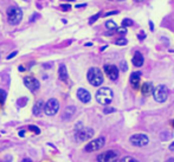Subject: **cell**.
<instances>
[{
  "label": "cell",
  "instance_id": "36",
  "mask_svg": "<svg viewBox=\"0 0 174 162\" xmlns=\"http://www.w3.org/2000/svg\"><path fill=\"white\" fill-rule=\"evenodd\" d=\"M171 124L173 126V128H174V120H173V121H171Z\"/></svg>",
  "mask_w": 174,
  "mask_h": 162
},
{
  "label": "cell",
  "instance_id": "13",
  "mask_svg": "<svg viewBox=\"0 0 174 162\" xmlns=\"http://www.w3.org/2000/svg\"><path fill=\"white\" fill-rule=\"evenodd\" d=\"M140 78H141V72L140 71L133 72L130 75V80L129 81H130V84H132L133 89H135V90L139 89V86H140Z\"/></svg>",
  "mask_w": 174,
  "mask_h": 162
},
{
  "label": "cell",
  "instance_id": "16",
  "mask_svg": "<svg viewBox=\"0 0 174 162\" xmlns=\"http://www.w3.org/2000/svg\"><path fill=\"white\" fill-rule=\"evenodd\" d=\"M43 110H44V102H43V101L36 102V104L33 105V115L39 116V115L42 114Z\"/></svg>",
  "mask_w": 174,
  "mask_h": 162
},
{
  "label": "cell",
  "instance_id": "28",
  "mask_svg": "<svg viewBox=\"0 0 174 162\" xmlns=\"http://www.w3.org/2000/svg\"><path fill=\"white\" fill-rule=\"evenodd\" d=\"M17 53H18V51H14L13 53H11V55H8V56H7V59H11V58H13V57H15V56H17Z\"/></svg>",
  "mask_w": 174,
  "mask_h": 162
},
{
  "label": "cell",
  "instance_id": "26",
  "mask_svg": "<svg viewBox=\"0 0 174 162\" xmlns=\"http://www.w3.org/2000/svg\"><path fill=\"white\" fill-rule=\"evenodd\" d=\"M114 111H115V108H105L103 110L104 114H109V112H114Z\"/></svg>",
  "mask_w": 174,
  "mask_h": 162
},
{
  "label": "cell",
  "instance_id": "37",
  "mask_svg": "<svg viewBox=\"0 0 174 162\" xmlns=\"http://www.w3.org/2000/svg\"><path fill=\"white\" fill-rule=\"evenodd\" d=\"M135 1H137V2H141V1H143V0H135Z\"/></svg>",
  "mask_w": 174,
  "mask_h": 162
},
{
  "label": "cell",
  "instance_id": "30",
  "mask_svg": "<svg viewBox=\"0 0 174 162\" xmlns=\"http://www.w3.org/2000/svg\"><path fill=\"white\" fill-rule=\"evenodd\" d=\"M38 17H39V14H37V13H34V15H33V17H32V18L30 19V21H31V23H32V21H34V20H36V19L38 18Z\"/></svg>",
  "mask_w": 174,
  "mask_h": 162
},
{
  "label": "cell",
  "instance_id": "10",
  "mask_svg": "<svg viewBox=\"0 0 174 162\" xmlns=\"http://www.w3.org/2000/svg\"><path fill=\"white\" fill-rule=\"evenodd\" d=\"M103 70L111 81H116L118 78V69L115 65H104Z\"/></svg>",
  "mask_w": 174,
  "mask_h": 162
},
{
  "label": "cell",
  "instance_id": "38",
  "mask_svg": "<svg viewBox=\"0 0 174 162\" xmlns=\"http://www.w3.org/2000/svg\"><path fill=\"white\" fill-rule=\"evenodd\" d=\"M118 1H123V0H118Z\"/></svg>",
  "mask_w": 174,
  "mask_h": 162
},
{
  "label": "cell",
  "instance_id": "20",
  "mask_svg": "<svg viewBox=\"0 0 174 162\" xmlns=\"http://www.w3.org/2000/svg\"><path fill=\"white\" fill-rule=\"evenodd\" d=\"M5 99H6V92L0 89V105H2L5 103Z\"/></svg>",
  "mask_w": 174,
  "mask_h": 162
},
{
  "label": "cell",
  "instance_id": "8",
  "mask_svg": "<svg viewBox=\"0 0 174 162\" xmlns=\"http://www.w3.org/2000/svg\"><path fill=\"white\" fill-rule=\"evenodd\" d=\"M105 143V139L104 137H97L95 140H92L91 142H89L86 147V152L91 153V152H96L98 149H101Z\"/></svg>",
  "mask_w": 174,
  "mask_h": 162
},
{
  "label": "cell",
  "instance_id": "2",
  "mask_svg": "<svg viewBox=\"0 0 174 162\" xmlns=\"http://www.w3.org/2000/svg\"><path fill=\"white\" fill-rule=\"evenodd\" d=\"M88 81L92 86H99L103 83V74L98 68H91L88 71Z\"/></svg>",
  "mask_w": 174,
  "mask_h": 162
},
{
  "label": "cell",
  "instance_id": "5",
  "mask_svg": "<svg viewBox=\"0 0 174 162\" xmlns=\"http://www.w3.org/2000/svg\"><path fill=\"white\" fill-rule=\"evenodd\" d=\"M58 109H59V102L56 99V98H50L45 105H44V112L48 115V116H53L58 112Z\"/></svg>",
  "mask_w": 174,
  "mask_h": 162
},
{
  "label": "cell",
  "instance_id": "19",
  "mask_svg": "<svg viewBox=\"0 0 174 162\" xmlns=\"http://www.w3.org/2000/svg\"><path fill=\"white\" fill-rule=\"evenodd\" d=\"M132 25H133V20H132V19L126 18V19H123V20H122V26L127 27V26H132Z\"/></svg>",
  "mask_w": 174,
  "mask_h": 162
},
{
  "label": "cell",
  "instance_id": "27",
  "mask_svg": "<svg viewBox=\"0 0 174 162\" xmlns=\"http://www.w3.org/2000/svg\"><path fill=\"white\" fill-rule=\"evenodd\" d=\"M121 161L123 162H127V161H132V162H137L136 159H133V158H124V159H122Z\"/></svg>",
  "mask_w": 174,
  "mask_h": 162
},
{
  "label": "cell",
  "instance_id": "4",
  "mask_svg": "<svg viewBox=\"0 0 174 162\" xmlns=\"http://www.w3.org/2000/svg\"><path fill=\"white\" fill-rule=\"evenodd\" d=\"M152 93L154 96V99L159 103H164L168 98V89L165 85H158L155 89H153Z\"/></svg>",
  "mask_w": 174,
  "mask_h": 162
},
{
  "label": "cell",
  "instance_id": "3",
  "mask_svg": "<svg viewBox=\"0 0 174 162\" xmlns=\"http://www.w3.org/2000/svg\"><path fill=\"white\" fill-rule=\"evenodd\" d=\"M23 19V12L19 7L17 6H11L8 9H7V20L10 24L12 25H17Z\"/></svg>",
  "mask_w": 174,
  "mask_h": 162
},
{
  "label": "cell",
  "instance_id": "17",
  "mask_svg": "<svg viewBox=\"0 0 174 162\" xmlns=\"http://www.w3.org/2000/svg\"><path fill=\"white\" fill-rule=\"evenodd\" d=\"M58 77H59L61 81H63V82L68 81V70H67L65 65H63V64L59 66V70H58Z\"/></svg>",
  "mask_w": 174,
  "mask_h": 162
},
{
  "label": "cell",
  "instance_id": "34",
  "mask_svg": "<svg viewBox=\"0 0 174 162\" xmlns=\"http://www.w3.org/2000/svg\"><path fill=\"white\" fill-rule=\"evenodd\" d=\"M137 37H139V36H137ZM139 38H140V39H143V38H145V34H143V32H142V34H141Z\"/></svg>",
  "mask_w": 174,
  "mask_h": 162
},
{
  "label": "cell",
  "instance_id": "11",
  "mask_svg": "<svg viewBox=\"0 0 174 162\" xmlns=\"http://www.w3.org/2000/svg\"><path fill=\"white\" fill-rule=\"evenodd\" d=\"M116 156H117V153L114 152V150H108L105 153H102L101 155L97 156V161L101 162H107V161H114L116 160Z\"/></svg>",
  "mask_w": 174,
  "mask_h": 162
},
{
  "label": "cell",
  "instance_id": "24",
  "mask_svg": "<svg viewBox=\"0 0 174 162\" xmlns=\"http://www.w3.org/2000/svg\"><path fill=\"white\" fill-rule=\"evenodd\" d=\"M128 42H127V39H124V38H121V39H118L117 42H116V44L117 45H126Z\"/></svg>",
  "mask_w": 174,
  "mask_h": 162
},
{
  "label": "cell",
  "instance_id": "12",
  "mask_svg": "<svg viewBox=\"0 0 174 162\" xmlns=\"http://www.w3.org/2000/svg\"><path fill=\"white\" fill-rule=\"evenodd\" d=\"M77 98H78L82 103H89L90 99H91V95H90V92H89L88 90L81 88V89L77 90Z\"/></svg>",
  "mask_w": 174,
  "mask_h": 162
},
{
  "label": "cell",
  "instance_id": "21",
  "mask_svg": "<svg viewBox=\"0 0 174 162\" xmlns=\"http://www.w3.org/2000/svg\"><path fill=\"white\" fill-rule=\"evenodd\" d=\"M120 70L123 71V72L128 70V66H127V62H126V61H122V62L120 63Z\"/></svg>",
  "mask_w": 174,
  "mask_h": 162
},
{
  "label": "cell",
  "instance_id": "25",
  "mask_svg": "<svg viewBox=\"0 0 174 162\" xmlns=\"http://www.w3.org/2000/svg\"><path fill=\"white\" fill-rule=\"evenodd\" d=\"M61 8H62L63 11H69V9L71 8V6L68 5V4H63V5H61Z\"/></svg>",
  "mask_w": 174,
  "mask_h": 162
},
{
  "label": "cell",
  "instance_id": "32",
  "mask_svg": "<svg viewBox=\"0 0 174 162\" xmlns=\"http://www.w3.org/2000/svg\"><path fill=\"white\" fill-rule=\"evenodd\" d=\"M24 135H25V131H24V130H23V131H20V133H19V136H21V137H23V136H24Z\"/></svg>",
  "mask_w": 174,
  "mask_h": 162
},
{
  "label": "cell",
  "instance_id": "18",
  "mask_svg": "<svg viewBox=\"0 0 174 162\" xmlns=\"http://www.w3.org/2000/svg\"><path fill=\"white\" fill-rule=\"evenodd\" d=\"M105 27H107L108 30H110V31H111V30H116V28H117L116 24H115L113 20H110V21H107V23H105Z\"/></svg>",
  "mask_w": 174,
  "mask_h": 162
},
{
  "label": "cell",
  "instance_id": "1",
  "mask_svg": "<svg viewBox=\"0 0 174 162\" xmlns=\"http://www.w3.org/2000/svg\"><path fill=\"white\" fill-rule=\"evenodd\" d=\"M113 97H114L113 90L109 89V88H101L96 92V99H97V102L99 104H103V105L109 104L113 101Z\"/></svg>",
  "mask_w": 174,
  "mask_h": 162
},
{
  "label": "cell",
  "instance_id": "14",
  "mask_svg": "<svg viewBox=\"0 0 174 162\" xmlns=\"http://www.w3.org/2000/svg\"><path fill=\"white\" fill-rule=\"evenodd\" d=\"M132 62H133V65H134V66H136V68H140V66H142V65H143L145 58H143L142 53L137 51V52H135V55H134V57H133Z\"/></svg>",
  "mask_w": 174,
  "mask_h": 162
},
{
  "label": "cell",
  "instance_id": "35",
  "mask_svg": "<svg viewBox=\"0 0 174 162\" xmlns=\"http://www.w3.org/2000/svg\"><path fill=\"white\" fill-rule=\"evenodd\" d=\"M19 71H24V66H19Z\"/></svg>",
  "mask_w": 174,
  "mask_h": 162
},
{
  "label": "cell",
  "instance_id": "7",
  "mask_svg": "<svg viewBox=\"0 0 174 162\" xmlns=\"http://www.w3.org/2000/svg\"><path fill=\"white\" fill-rule=\"evenodd\" d=\"M129 141H130V143H132L133 146H135V147H145V146L148 144L149 139H148V136L145 135V134H135V135H133V136L130 137Z\"/></svg>",
  "mask_w": 174,
  "mask_h": 162
},
{
  "label": "cell",
  "instance_id": "23",
  "mask_svg": "<svg viewBox=\"0 0 174 162\" xmlns=\"http://www.w3.org/2000/svg\"><path fill=\"white\" fill-rule=\"evenodd\" d=\"M99 17H101V13H97V14H95V15H94L92 18H90L89 23H90V24H94V23H95V21H96V20H97V19L99 18Z\"/></svg>",
  "mask_w": 174,
  "mask_h": 162
},
{
  "label": "cell",
  "instance_id": "29",
  "mask_svg": "<svg viewBox=\"0 0 174 162\" xmlns=\"http://www.w3.org/2000/svg\"><path fill=\"white\" fill-rule=\"evenodd\" d=\"M117 13H118L117 11H113V12H108V13H105L104 15H105V17H108V15H113V14H117Z\"/></svg>",
  "mask_w": 174,
  "mask_h": 162
},
{
  "label": "cell",
  "instance_id": "6",
  "mask_svg": "<svg viewBox=\"0 0 174 162\" xmlns=\"http://www.w3.org/2000/svg\"><path fill=\"white\" fill-rule=\"evenodd\" d=\"M92 136H94V130L91 128H78V129H76L75 137H76V141H78V142H83L86 140H89Z\"/></svg>",
  "mask_w": 174,
  "mask_h": 162
},
{
  "label": "cell",
  "instance_id": "22",
  "mask_svg": "<svg viewBox=\"0 0 174 162\" xmlns=\"http://www.w3.org/2000/svg\"><path fill=\"white\" fill-rule=\"evenodd\" d=\"M29 129H30L31 131H33L34 134H40V129H39L38 127H36V126H30Z\"/></svg>",
  "mask_w": 174,
  "mask_h": 162
},
{
  "label": "cell",
  "instance_id": "31",
  "mask_svg": "<svg viewBox=\"0 0 174 162\" xmlns=\"http://www.w3.org/2000/svg\"><path fill=\"white\" fill-rule=\"evenodd\" d=\"M170 150H172V152H174V142L170 146Z\"/></svg>",
  "mask_w": 174,
  "mask_h": 162
},
{
  "label": "cell",
  "instance_id": "33",
  "mask_svg": "<svg viewBox=\"0 0 174 162\" xmlns=\"http://www.w3.org/2000/svg\"><path fill=\"white\" fill-rule=\"evenodd\" d=\"M83 6H86V4H81V5H76V7H83Z\"/></svg>",
  "mask_w": 174,
  "mask_h": 162
},
{
  "label": "cell",
  "instance_id": "15",
  "mask_svg": "<svg viewBox=\"0 0 174 162\" xmlns=\"http://www.w3.org/2000/svg\"><path fill=\"white\" fill-rule=\"evenodd\" d=\"M153 84L151 83V82H146L143 85H142V88H141V92H142V95H145V96H149L152 92H153Z\"/></svg>",
  "mask_w": 174,
  "mask_h": 162
},
{
  "label": "cell",
  "instance_id": "9",
  "mask_svg": "<svg viewBox=\"0 0 174 162\" xmlns=\"http://www.w3.org/2000/svg\"><path fill=\"white\" fill-rule=\"evenodd\" d=\"M24 84H25V86L27 88V89H30L31 91H37L38 89H39V86H40V84H39V81H37L34 77H30V76H27V77H25L24 78Z\"/></svg>",
  "mask_w": 174,
  "mask_h": 162
}]
</instances>
